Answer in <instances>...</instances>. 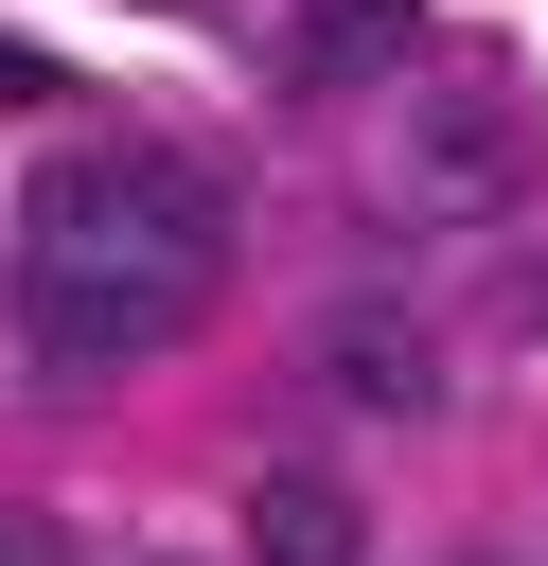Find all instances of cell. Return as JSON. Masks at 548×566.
<instances>
[{
  "label": "cell",
  "mask_w": 548,
  "mask_h": 566,
  "mask_svg": "<svg viewBox=\"0 0 548 566\" xmlns=\"http://www.w3.org/2000/svg\"><path fill=\"white\" fill-rule=\"evenodd\" d=\"M212 265H230V212L177 159H71L18 212V318H35L53 371H106V354L194 336L212 318Z\"/></svg>",
  "instance_id": "obj_1"
},
{
  "label": "cell",
  "mask_w": 548,
  "mask_h": 566,
  "mask_svg": "<svg viewBox=\"0 0 548 566\" xmlns=\"http://www.w3.org/2000/svg\"><path fill=\"white\" fill-rule=\"evenodd\" d=\"M513 177H530V124H513V88L495 71H389V212L407 230H477V212H513Z\"/></svg>",
  "instance_id": "obj_2"
},
{
  "label": "cell",
  "mask_w": 548,
  "mask_h": 566,
  "mask_svg": "<svg viewBox=\"0 0 548 566\" xmlns=\"http://www.w3.org/2000/svg\"><path fill=\"white\" fill-rule=\"evenodd\" d=\"M318 389H336V407H389V424H407V407H424L442 371H424L407 301H336V318H318Z\"/></svg>",
  "instance_id": "obj_3"
},
{
  "label": "cell",
  "mask_w": 548,
  "mask_h": 566,
  "mask_svg": "<svg viewBox=\"0 0 548 566\" xmlns=\"http://www.w3.org/2000/svg\"><path fill=\"white\" fill-rule=\"evenodd\" d=\"M407 53H424V18H407V0H301V35H283V71H301V88H389Z\"/></svg>",
  "instance_id": "obj_4"
},
{
  "label": "cell",
  "mask_w": 548,
  "mask_h": 566,
  "mask_svg": "<svg viewBox=\"0 0 548 566\" xmlns=\"http://www.w3.org/2000/svg\"><path fill=\"white\" fill-rule=\"evenodd\" d=\"M247 566H354V478L283 460V478L247 495Z\"/></svg>",
  "instance_id": "obj_5"
},
{
  "label": "cell",
  "mask_w": 548,
  "mask_h": 566,
  "mask_svg": "<svg viewBox=\"0 0 548 566\" xmlns=\"http://www.w3.org/2000/svg\"><path fill=\"white\" fill-rule=\"evenodd\" d=\"M0 566H71V531L53 513H0Z\"/></svg>",
  "instance_id": "obj_6"
}]
</instances>
